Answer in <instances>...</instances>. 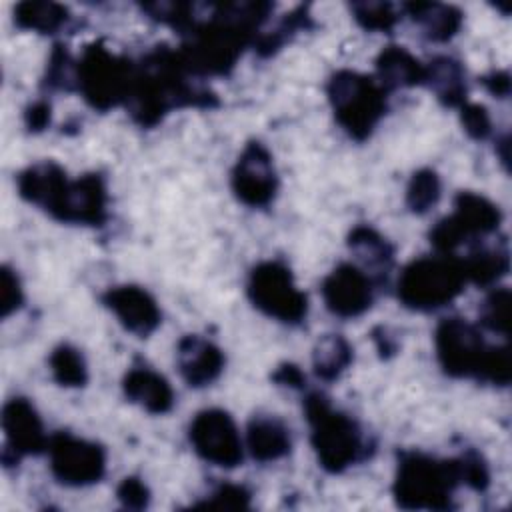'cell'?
<instances>
[{"label": "cell", "instance_id": "74e56055", "mask_svg": "<svg viewBox=\"0 0 512 512\" xmlns=\"http://www.w3.org/2000/svg\"><path fill=\"white\" fill-rule=\"evenodd\" d=\"M116 498L120 500V504L124 508H130V510H142L148 506L150 502V490L148 486L136 478V476H126L118 488H116Z\"/></svg>", "mask_w": 512, "mask_h": 512}, {"label": "cell", "instance_id": "8992f818", "mask_svg": "<svg viewBox=\"0 0 512 512\" xmlns=\"http://www.w3.org/2000/svg\"><path fill=\"white\" fill-rule=\"evenodd\" d=\"M462 260L452 254L420 256L400 272L398 300L418 312H432L450 304L466 284Z\"/></svg>", "mask_w": 512, "mask_h": 512}, {"label": "cell", "instance_id": "ba28073f", "mask_svg": "<svg viewBox=\"0 0 512 512\" xmlns=\"http://www.w3.org/2000/svg\"><path fill=\"white\" fill-rule=\"evenodd\" d=\"M250 302L266 316L284 324H300L308 314V298L298 290L290 268L280 260L256 264L248 276Z\"/></svg>", "mask_w": 512, "mask_h": 512}, {"label": "cell", "instance_id": "9a60e30c", "mask_svg": "<svg viewBox=\"0 0 512 512\" xmlns=\"http://www.w3.org/2000/svg\"><path fill=\"white\" fill-rule=\"evenodd\" d=\"M326 308L340 318L362 316L374 302V280L356 264H338L320 286Z\"/></svg>", "mask_w": 512, "mask_h": 512}, {"label": "cell", "instance_id": "d590c367", "mask_svg": "<svg viewBox=\"0 0 512 512\" xmlns=\"http://www.w3.org/2000/svg\"><path fill=\"white\" fill-rule=\"evenodd\" d=\"M460 122L464 132L474 140H484L492 132V120L486 106L476 102H464L460 106Z\"/></svg>", "mask_w": 512, "mask_h": 512}, {"label": "cell", "instance_id": "484cf974", "mask_svg": "<svg viewBox=\"0 0 512 512\" xmlns=\"http://www.w3.org/2000/svg\"><path fill=\"white\" fill-rule=\"evenodd\" d=\"M466 280L478 286H492L500 282L508 274L510 256L506 242H498L494 246H476L470 250L468 258L462 260Z\"/></svg>", "mask_w": 512, "mask_h": 512}, {"label": "cell", "instance_id": "cb8c5ba5", "mask_svg": "<svg viewBox=\"0 0 512 512\" xmlns=\"http://www.w3.org/2000/svg\"><path fill=\"white\" fill-rule=\"evenodd\" d=\"M348 248L362 264L360 268L366 274L370 272V278L374 282L386 278L394 262V248L380 232H376L372 226L360 224L350 232Z\"/></svg>", "mask_w": 512, "mask_h": 512}, {"label": "cell", "instance_id": "8fae6325", "mask_svg": "<svg viewBox=\"0 0 512 512\" xmlns=\"http://www.w3.org/2000/svg\"><path fill=\"white\" fill-rule=\"evenodd\" d=\"M106 206V180L98 172H90L76 180L66 178L44 212L68 224L102 226L108 218Z\"/></svg>", "mask_w": 512, "mask_h": 512}, {"label": "cell", "instance_id": "ac0fdd59", "mask_svg": "<svg viewBox=\"0 0 512 512\" xmlns=\"http://www.w3.org/2000/svg\"><path fill=\"white\" fill-rule=\"evenodd\" d=\"M176 362L182 378L192 388L212 384L224 370V352L198 334H186L178 342Z\"/></svg>", "mask_w": 512, "mask_h": 512}, {"label": "cell", "instance_id": "277c9868", "mask_svg": "<svg viewBox=\"0 0 512 512\" xmlns=\"http://www.w3.org/2000/svg\"><path fill=\"white\" fill-rule=\"evenodd\" d=\"M458 484L456 458L440 460L424 452L406 450L398 456L392 494L404 510H448Z\"/></svg>", "mask_w": 512, "mask_h": 512}, {"label": "cell", "instance_id": "f1b7e54d", "mask_svg": "<svg viewBox=\"0 0 512 512\" xmlns=\"http://www.w3.org/2000/svg\"><path fill=\"white\" fill-rule=\"evenodd\" d=\"M56 384L64 388H82L88 382V366L82 352L72 344H58L48 358Z\"/></svg>", "mask_w": 512, "mask_h": 512}, {"label": "cell", "instance_id": "4fadbf2b", "mask_svg": "<svg viewBox=\"0 0 512 512\" xmlns=\"http://www.w3.org/2000/svg\"><path fill=\"white\" fill-rule=\"evenodd\" d=\"M188 438L196 454L220 468H234L242 462V440L232 416L222 408H206L194 416Z\"/></svg>", "mask_w": 512, "mask_h": 512}, {"label": "cell", "instance_id": "ffe728a7", "mask_svg": "<svg viewBox=\"0 0 512 512\" xmlns=\"http://www.w3.org/2000/svg\"><path fill=\"white\" fill-rule=\"evenodd\" d=\"M246 442L256 462H276L292 448L288 426L270 414H258L248 422Z\"/></svg>", "mask_w": 512, "mask_h": 512}, {"label": "cell", "instance_id": "6da1fadb", "mask_svg": "<svg viewBox=\"0 0 512 512\" xmlns=\"http://www.w3.org/2000/svg\"><path fill=\"white\" fill-rule=\"evenodd\" d=\"M206 8L208 14H196L178 54L192 76H224L254 44L274 6L268 2H226Z\"/></svg>", "mask_w": 512, "mask_h": 512}, {"label": "cell", "instance_id": "b9f144b4", "mask_svg": "<svg viewBox=\"0 0 512 512\" xmlns=\"http://www.w3.org/2000/svg\"><path fill=\"white\" fill-rule=\"evenodd\" d=\"M272 380L276 384H282V386H288V388H302L306 378L302 374V370L296 366V364H282L276 368V372L272 374Z\"/></svg>", "mask_w": 512, "mask_h": 512}, {"label": "cell", "instance_id": "f546056e", "mask_svg": "<svg viewBox=\"0 0 512 512\" xmlns=\"http://www.w3.org/2000/svg\"><path fill=\"white\" fill-rule=\"evenodd\" d=\"M440 176L432 168H420L410 176L406 186V206L414 214H426L440 200Z\"/></svg>", "mask_w": 512, "mask_h": 512}, {"label": "cell", "instance_id": "30bf717a", "mask_svg": "<svg viewBox=\"0 0 512 512\" xmlns=\"http://www.w3.org/2000/svg\"><path fill=\"white\" fill-rule=\"evenodd\" d=\"M46 450L52 476L64 486H90L100 482L106 472V450L70 432L52 434Z\"/></svg>", "mask_w": 512, "mask_h": 512}, {"label": "cell", "instance_id": "7c38bea8", "mask_svg": "<svg viewBox=\"0 0 512 512\" xmlns=\"http://www.w3.org/2000/svg\"><path fill=\"white\" fill-rule=\"evenodd\" d=\"M434 348L438 364L448 376L476 378L488 344L474 324L464 318L450 316L440 320L436 326Z\"/></svg>", "mask_w": 512, "mask_h": 512}, {"label": "cell", "instance_id": "ab89813d", "mask_svg": "<svg viewBox=\"0 0 512 512\" xmlns=\"http://www.w3.org/2000/svg\"><path fill=\"white\" fill-rule=\"evenodd\" d=\"M52 108L46 100H36L32 102L26 112H24V124L30 132H42L50 124Z\"/></svg>", "mask_w": 512, "mask_h": 512}, {"label": "cell", "instance_id": "d6986e66", "mask_svg": "<svg viewBox=\"0 0 512 512\" xmlns=\"http://www.w3.org/2000/svg\"><path fill=\"white\" fill-rule=\"evenodd\" d=\"M122 390L132 404L150 414H166L174 406V390L170 382L152 368L134 366L122 380Z\"/></svg>", "mask_w": 512, "mask_h": 512}, {"label": "cell", "instance_id": "f35d334b", "mask_svg": "<svg viewBox=\"0 0 512 512\" xmlns=\"http://www.w3.org/2000/svg\"><path fill=\"white\" fill-rule=\"evenodd\" d=\"M24 302V292H22V284L18 274L4 266L2 268V302H0V310H2V318H8L12 312H16Z\"/></svg>", "mask_w": 512, "mask_h": 512}, {"label": "cell", "instance_id": "9c48e42d", "mask_svg": "<svg viewBox=\"0 0 512 512\" xmlns=\"http://www.w3.org/2000/svg\"><path fill=\"white\" fill-rule=\"evenodd\" d=\"M500 222L502 212L492 200L466 190L456 194L454 212L438 220L428 238L438 254H452L460 244L496 232Z\"/></svg>", "mask_w": 512, "mask_h": 512}, {"label": "cell", "instance_id": "2e32d148", "mask_svg": "<svg viewBox=\"0 0 512 512\" xmlns=\"http://www.w3.org/2000/svg\"><path fill=\"white\" fill-rule=\"evenodd\" d=\"M2 430L6 438L4 454H12L14 462L26 454H40L48 448V436L36 408L26 398H10L2 408Z\"/></svg>", "mask_w": 512, "mask_h": 512}, {"label": "cell", "instance_id": "e575fe53", "mask_svg": "<svg viewBox=\"0 0 512 512\" xmlns=\"http://www.w3.org/2000/svg\"><path fill=\"white\" fill-rule=\"evenodd\" d=\"M460 484H466L472 490H486L490 484V470L486 460L476 450H466L462 456L456 458Z\"/></svg>", "mask_w": 512, "mask_h": 512}, {"label": "cell", "instance_id": "836d02e7", "mask_svg": "<svg viewBox=\"0 0 512 512\" xmlns=\"http://www.w3.org/2000/svg\"><path fill=\"white\" fill-rule=\"evenodd\" d=\"M478 380L494 384V386H508L512 378V358L508 346H488L482 358Z\"/></svg>", "mask_w": 512, "mask_h": 512}, {"label": "cell", "instance_id": "e0dca14e", "mask_svg": "<svg viewBox=\"0 0 512 512\" xmlns=\"http://www.w3.org/2000/svg\"><path fill=\"white\" fill-rule=\"evenodd\" d=\"M102 302L118 322L138 338L150 336L162 322L160 308L152 294L134 284H122L108 288L102 294Z\"/></svg>", "mask_w": 512, "mask_h": 512}, {"label": "cell", "instance_id": "44dd1931", "mask_svg": "<svg viewBox=\"0 0 512 512\" xmlns=\"http://www.w3.org/2000/svg\"><path fill=\"white\" fill-rule=\"evenodd\" d=\"M376 80L390 92L424 84V64L404 46L390 44L376 56Z\"/></svg>", "mask_w": 512, "mask_h": 512}, {"label": "cell", "instance_id": "60d3db41", "mask_svg": "<svg viewBox=\"0 0 512 512\" xmlns=\"http://www.w3.org/2000/svg\"><path fill=\"white\" fill-rule=\"evenodd\" d=\"M480 82L496 98H506L510 94V74L506 70H492L490 74L482 76Z\"/></svg>", "mask_w": 512, "mask_h": 512}, {"label": "cell", "instance_id": "7402d4cb", "mask_svg": "<svg viewBox=\"0 0 512 512\" xmlns=\"http://www.w3.org/2000/svg\"><path fill=\"white\" fill-rule=\"evenodd\" d=\"M424 84L442 106L460 108L466 102L468 88L464 66L452 56H436L424 64Z\"/></svg>", "mask_w": 512, "mask_h": 512}, {"label": "cell", "instance_id": "8d00e7d4", "mask_svg": "<svg viewBox=\"0 0 512 512\" xmlns=\"http://www.w3.org/2000/svg\"><path fill=\"white\" fill-rule=\"evenodd\" d=\"M198 506L208 508H248L250 506V492L238 484H222L218 486L210 498Z\"/></svg>", "mask_w": 512, "mask_h": 512}, {"label": "cell", "instance_id": "d4e9b609", "mask_svg": "<svg viewBox=\"0 0 512 512\" xmlns=\"http://www.w3.org/2000/svg\"><path fill=\"white\" fill-rule=\"evenodd\" d=\"M64 178H66V172L62 170V166H58L52 160L32 164L26 170H22L16 178L18 194L26 202L44 210L52 200L54 192L58 190V186L64 182Z\"/></svg>", "mask_w": 512, "mask_h": 512}, {"label": "cell", "instance_id": "3957f363", "mask_svg": "<svg viewBox=\"0 0 512 512\" xmlns=\"http://www.w3.org/2000/svg\"><path fill=\"white\" fill-rule=\"evenodd\" d=\"M304 412L312 448L326 472L340 474L368 456V442L358 422L336 410L322 392H310L304 398Z\"/></svg>", "mask_w": 512, "mask_h": 512}, {"label": "cell", "instance_id": "52a82bcc", "mask_svg": "<svg viewBox=\"0 0 512 512\" xmlns=\"http://www.w3.org/2000/svg\"><path fill=\"white\" fill-rule=\"evenodd\" d=\"M136 62L110 52L102 40L84 46L78 60V92L98 112L126 104Z\"/></svg>", "mask_w": 512, "mask_h": 512}, {"label": "cell", "instance_id": "5b68a950", "mask_svg": "<svg viewBox=\"0 0 512 512\" xmlns=\"http://www.w3.org/2000/svg\"><path fill=\"white\" fill-rule=\"evenodd\" d=\"M326 94L336 122L358 142L374 132L388 108V92L378 80L354 70L334 72L326 84Z\"/></svg>", "mask_w": 512, "mask_h": 512}, {"label": "cell", "instance_id": "4dcf8cb0", "mask_svg": "<svg viewBox=\"0 0 512 512\" xmlns=\"http://www.w3.org/2000/svg\"><path fill=\"white\" fill-rule=\"evenodd\" d=\"M42 86L48 90H78V60L70 56L66 46L56 44L50 52Z\"/></svg>", "mask_w": 512, "mask_h": 512}, {"label": "cell", "instance_id": "1f68e13d", "mask_svg": "<svg viewBox=\"0 0 512 512\" xmlns=\"http://www.w3.org/2000/svg\"><path fill=\"white\" fill-rule=\"evenodd\" d=\"M354 20L368 32H390L400 20L398 10L390 2H352Z\"/></svg>", "mask_w": 512, "mask_h": 512}, {"label": "cell", "instance_id": "5bb4252c", "mask_svg": "<svg viewBox=\"0 0 512 512\" xmlns=\"http://www.w3.org/2000/svg\"><path fill=\"white\" fill-rule=\"evenodd\" d=\"M232 192L250 208H266L278 192V176L268 148L248 142L232 168Z\"/></svg>", "mask_w": 512, "mask_h": 512}, {"label": "cell", "instance_id": "7a4b0ae2", "mask_svg": "<svg viewBox=\"0 0 512 512\" xmlns=\"http://www.w3.org/2000/svg\"><path fill=\"white\" fill-rule=\"evenodd\" d=\"M178 50L156 46L134 66V82L126 100L132 120L142 128L156 126L166 114L178 108H214L216 94L190 82Z\"/></svg>", "mask_w": 512, "mask_h": 512}, {"label": "cell", "instance_id": "d6a6232c", "mask_svg": "<svg viewBox=\"0 0 512 512\" xmlns=\"http://www.w3.org/2000/svg\"><path fill=\"white\" fill-rule=\"evenodd\" d=\"M508 318H510V290L504 286L494 288L480 306V324L490 332L508 336L510 332Z\"/></svg>", "mask_w": 512, "mask_h": 512}, {"label": "cell", "instance_id": "83f0119b", "mask_svg": "<svg viewBox=\"0 0 512 512\" xmlns=\"http://www.w3.org/2000/svg\"><path fill=\"white\" fill-rule=\"evenodd\" d=\"M354 350L340 334H324L312 350V368L320 380H336L352 362Z\"/></svg>", "mask_w": 512, "mask_h": 512}, {"label": "cell", "instance_id": "603a6c76", "mask_svg": "<svg viewBox=\"0 0 512 512\" xmlns=\"http://www.w3.org/2000/svg\"><path fill=\"white\" fill-rule=\"evenodd\" d=\"M402 10L432 42H448L462 26V12L442 2H406Z\"/></svg>", "mask_w": 512, "mask_h": 512}, {"label": "cell", "instance_id": "4316f807", "mask_svg": "<svg viewBox=\"0 0 512 512\" xmlns=\"http://www.w3.org/2000/svg\"><path fill=\"white\" fill-rule=\"evenodd\" d=\"M70 20L68 8L48 0H24L14 6V24L22 30L56 34Z\"/></svg>", "mask_w": 512, "mask_h": 512}]
</instances>
